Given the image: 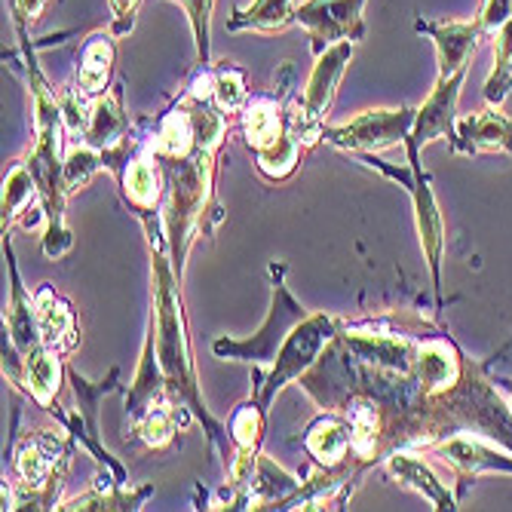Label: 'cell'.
I'll use <instances>...</instances> for the list:
<instances>
[{"instance_id":"39","label":"cell","mask_w":512,"mask_h":512,"mask_svg":"<svg viewBox=\"0 0 512 512\" xmlns=\"http://www.w3.org/2000/svg\"><path fill=\"white\" fill-rule=\"evenodd\" d=\"M13 4H16V0H10V7H13Z\"/></svg>"},{"instance_id":"9","label":"cell","mask_w":512,"mask_h":512,"mask_svg":"<svg viewBox=\"0 0 512 512\" xmlns=\"http://www.w3.org/2000/svg\"><path fill=\"white\" fill-rule=\"evenodd\" d=\"M417 108L399 105V108H368L350 117L347 123L325 126L322 142L347 154H381L390 148H405L408 135L414 129Z\"/></svg>"},{"instance_id":"36","label":"cell","mask_w":512,"mask_h":512,"mask_svg":"<svg viewBox=\"0 0 512 512\" xmlns=\"http://www.w3.org/2000/svg\"><path fill=\"white\" fill-rule=\"evenodd\" d=\"M108 4H111V13H114L111 31L117 37H126L135 28V16H138V10H142L145 0H108Z\"/></svg>"},{"instance_id":"5","label":"cell","mask_w":512,"mask_h":512,"mask_svg":"<svg viewBox=\"0 0 512 512\" xmlns=\"http://www.w3.org/2000/svg\"><path fill=\"white\" fill-rule=\"evenodd\" d=\"M307 319V310L292 298L286 286V261H270V307L261 329L252 338H218L212 353L221 359H234L255 365L258 371H270L279 350L295 332V325Z\"/></svg>"},{"instance_id":"13","label":"cell","mask_w":512,"mask_h":512,"mask_svg":"<svg viewBox=\"0 0 512 512\" xmlns=\"http://www.w3.org/2000/svg\"><path fill=\"white\" fill-rule=\"evenodd\" d=\"M448 148L463 157H476V154L512 157V120L497 105H488L467 117H457L454 138L448 142Z\"/></svg>"},{"instance_id":"4","label":"cell","mask_w":512,"mask_h":512,"mask_svg":"<svg viewBox=\"0 0 512 512\" xmlns=\"http://www.w3.org/2000/svg\"><path fill=\"white\" fill-rule=\"evenodd\" d=\"M243 138L255 154L258 172L279 184L298 172L304 145L295 138L289 123L286 96H255L243 108Z\"/></svg>"},{"instance_id":"14","label":"cell","mask_w":512,"mask_h":512,"mask_svg":"<svg viewBox=\"0 0 512 512\" xmlns=\"http://www.w3.org/2000/svg\"><path fill=\"white\" fill-rule=\"evenodd\" d=\"M414 31L433 40L436 56H439V74L436 77H451L463 68H470L473 53L479 43L488 37L482 25L473 22H414Z\"/></svg>"},{"instance_id":"18","label":"cell","mask_w":512,"mask_h":512,"mask_svg":"<svg viewBox=\"0 0 512 512\" xmlns=\"http://www.w3.org/2000/svg\"><path fill=\"white\" fill-rule=\"evenodd\" d=\"M304 448L316 460V467L325 470H341L353 460V430L344 414L325 411L307 427L304 433Z\"/></svg>"},{"instance_id":"37","label":"cell","mask_w":512,"mask_h":512,"mask_svg":"<svg viewBox=\"0 0 512 512\" xmlns=\"http://www.w3.org/2000/svg\"><path fill=\"white\" fill-rule=\"evenodd\" d=\"M46 7H50V0H16V4H13L16 31L19 28H28V25H37L43 19V10Z\"/></svg>"},{"instance_id":"19","label":"cell","mask_w":512,"mask_h":512,"mask_svg":"<svg viewBox=\"0 0 512 512\" xmlns=\"http://www.w3.org/2000/svg\"><path fill=\"white\" fill-rule=\"evenodd\" d=\"M169 402V393H166V375H163V365L157 359V347H154V329L148 325V338H145V347H142V359H138V368H135V378H132V387L126 393V421H129V430L142 421V417Z\"/></svg>"},{"instance_id":"2","label":"cell","mask_w":512,"mask_h":512,"mask_svg":"<svg viewBox=\"0 0 512 512\" xmlns=\"http://www.w3.org/2000/svg\"><path fill=\"white\" fill-rule=\"evenodd\" d=\"M19 46H22V65L28 71V89H31V111H34V148L28 154V166L37 178L40 188V206L46 212L43 224V255L50 261H59L71 246V227L65 221V203H68V188H65V154H62V111H59V96L50 89L43 71L37 68L34 43L28 40V28H19Z\"/></svg>"},{"instance_id":"26","label":"cell","mask_w":512,"mask_h":512,"mask_svg":"<svg viewBox=\"0 0 512 512\" xmlns=\"http://www.w3.org/2000/svg\"><path fill=\"white\" fill-rule=\"evenodd\" d=\"M295 22V0H252L249 7H237L227 22V31H255L279 34Z\"/></svg>"},{"instance_id":"30","label":"cell","mask_w":512,"mask_h":512,"mask_svg":"<svg viewBox=\"0 0 512 512\" xmlns=\"http://www.w3.org/2000/svg\"><path fill=\"white\" fill-rule=\"evenodd\" d=\"M99 169H105L102 151H96V148L86 145V142H74L65 151V188H68V194L83 191L86 184L96 178Z\"/></svg>"},{"instance_id":"8","label":"cell","mask_w":512,"mask_h":512,"mask_svg":"<svg viewBox=\"0 0 512 512\" xmlns=\"http://www.w3.org/2000/svg\"><path fill=\"white\" fill-rule=\"evenodd\" d=\"M341 332V319L329 316V313H307L304 322L295 325V332L289 335V341L279 350L273 368L267 375L258 378L255 387V399L258 405L267 411L273 405V399L283 393L292 381H298L310 365H316V359L325 353Z\"/></svg>"},{"instance_id":"38","label":"cell","mask_w":512,"mask_h":512,"mask_svg":"<svg viewBox=\"0 0 512 512\" xmlns=\"http://www.w3.org/2000/svg\"><path fill=\"white\" fill-rule=\"evenodd\" d=\"M494 387H497V390L503 393L506 405L512 408V381H509V378H497V381H494Z\"/></svg>"},{"instance_id":"24","label":"cell","mask_w":512,"mask_h":512,"mask_svg":"<svg viewBox=\"0 0 512 512\" xmlns=\"http://www.w3.org/2000/svg\"><path fill=\"white\" fill-rule=\"evenodd\" d=\"M301 479L292 476L289 470H283L279 463H273L270 457H258V470H255V482L249 491V503L252 509H286V503L301 491Z\"/></svg>"},{"instance_id":"11","label":"cell","mask_w":512,"mask_h":512,"mask_svg":"<svg viewBox=\"0 0 512 512\" xmlns=\"http://www.w3.org/2000/svg\"><path fill=\"white\" fill-rule=\"evenodd\" d=\"M463 80H467V68L451 74V77H436V86L430 89L427 102L417 108L414 129H411L408 142H405V163L408 160H421V151L430 142H436V138H445V142H451V138H454L457 102H460Z\"/></svg>"},{"instance_id":"28","label":"cell","mask_w":512,"mask_h":512,"mask_svg":"<svg viewBox=\"0 0 512 512\" xmlns=\"http://www.w3.org/2000/svg\"><path fill=\"white\" fill-rule=\"evenodd\" d=\"M491 37H494V65L485 80V102L500 108L512 89V16Z\"/></svg>"},{"instance_id":"20","label":"cell","mask_w":512,"mask_h":512,"mask_svg":"<svg viewBox=\"0 0 512 512\" xmlns=\"http://www.w3.org/2000/svg\"><path fill=\"white\" fill-rule=\"evenodd\" d=\"M129 138H132V132H129V114L123 108V86L114 83L105 96H99L89 105V123H86L83 142L108 154V151L123 148Z\"/></svg>"},{"instance_id":"17","label":"cell","mask_w":512,"mask_h":512,"mask_svg":"<svg viewBox=\"0 0 512 512\" xmlns=\"http://www.w3.org/2000/svg\"><path fill=\"white\" fill-rule=\"evenodd\" d=\"M114 62H117V34L111 28L92 31L80 46L77 74H74V86L80 89L83 99L96 102L99 96H105V92L111 89Z\"/></svg>"},{"instance_id":"35","label":"cell","mask_w":512,"mask_h":512,"mask_svg":"<svg viewBox=\"0 0 512 512\" xmlns=\"http://www.w3.org/2000/svg\"><path fill=\"white\" fill-rule=\"evenodd\" d=\"M509 16H512V0H482L476 22L482 25L485 34H494Z\"/></svg>"},{"instance_id":"34","label":"cell","mask_w":512,"mask_h":512,"mask_svg":"<svg viewBox=\"0 0 512 512\" xmlns=\"http://www.w3.org/2000/svg\"><path fill=\"white\" fill-rule=\"evenodd\" d=\"M56 96H59V111H62V123H65V135L71 138V142H83V135H86V123H89V108L80 96V89L71 83H65L62 89H56Z\"/></svg>"},{"instance_id":"12","label":"cell","mask_w":512,"mask_h":512,"mask_svg":"<svg viewBox=\"0 0 512 512\" xmlns=\"http://www.w3.org/2000/svg\"><path fill=\"white\" fill-rule=\"evenodd\" d=\"M368 0H304L295 7V22L310 34L313 53H322L325 46L365 37V10Z\"/></svg>"},{"instance_id":"31","label":"cell","mask_w":512,"mask_h":512,"mask_svg":"<svg viewBox=\"0 0 512 512\" xmlns=\"http://www.w3.org/2000/svg\"><path fill=\"white\" fill-rule=\"evenodd\" d=\"M264 417L267 411L258 405V399L252 396L249 402H243L234 414H230V439H234V448H252L261 451V439H264Z\"/></svg>"},{"instance_id":"16","label":"cell","mask_w":512,"mask_h":512,"mask_svg":"<svg viewBox=\"0 0 512 512\" xmlns=\"http://www.w3.org/2000/svg\"><path fill=\"white\" fill-rule=\"evenodd\" d=\"M387 476L399 485L408 488L414 494H421L433 509H457V497L448 491V485L436 476V470L427 460H421V451H408L399 448L384 460Z\"/></svg>"},{"instance_id":"6","label":"cell","mask_w":512,"mask_h":512,"mask_svg":"<svg viewBox=\"0 0 512 512\" xmlns=\"http://www.w3.org/2000/svg\"><path fill=\"white\" fill-rule=\"evenodd\" d=\"M359 163L384 172L387 178L399 181V188L408 191L411 206H414V224H417V237H421V249L427 255L430 264V276H433V292H436V310H442V261H445V224H442V212L436 203V194L430 188V175L424 172L421 160H408V169H396L390 163H384L378 154H353Z\"/></svg>"},{"instance_id":"23","label":"cell","mask_w":512,"mask_h":512,"mask_svg":"<svg viewBox=\"0 0 512 512\" xmlns=\"http://www.w3.org/2000/svg\"><path fill=\"white\" fill-rule=\"evenodd\" d=\"M65 375L68 365L62 362V353L50 344H40L34 353L25 356V393L34 399L37 408L56 411V399Z\"/></svg>"},{"instance_id":"1","label":"cell","mask_w":512,"mask_h":512,"mask_svg":"<svg viewBox=\"0 0 512 512\" xmlns=\"http://www.w3.org/2000/svg\"><path fill=\"white\" fill-rule=\"evenodd\" d=\"M151 240V273H154V313H151V329H154V347H157V359L163 365L166 375V393L169 402L175 408L191 411L197 421L203 424L209 442L221 451L224 467H230L237 448L234 439L227 436V427H221L215 417L209 414L203 393H200V381H197V365H194V350H191V335H188V316H184V304H181V283L175 276L172 258L169 255V240L166 230H160V218H148L142 221Z\"/></svg>"},{"instance_id":"33","label":"cell","mask_w":512,"mask_h":512,"mask_svg":"<svg viewBox=\"0 0 512 512\" xmlns=\"http://www.w3.org/2000/svg\"><path fill=\"white\" fill-rule=\"evenodd\" d=\"M175 4L188 13L200 68H209L212 65V10H215V0H175Z\"/></svg>"},{"instance_id":"32","label":"cell","mask_w":512,"mask_h":512,"mask_svg":"<svg viewBox=\"0 0 512 512\" xmlns=\"http://www.w3.org/2000/svg\"><path fill=\"white\" fill-rule=\"evenodd\" d=\"M215 105L230 117V114H243V108L249 105V89H246V77L240 68L221 62V68L215 71V92H212Z\"/></svg>"},{"instance_id":"7","label":"cell","mask_w":512,"mask_h":512,"mask_svg":"<svg viewBox=\"0 0 512 512\" xmlns=\"http://www.w3.org/2000/svg\"><path fill=\"white\" fill-rule=\"evenodd\" d=\"M353 46H356L353 40H341V43L325 46L322 53H316V65L307 77L301 99L289 102V123L304 148H313L316 142H322L325 114L332 111L338 83L353 59Z\"/></svg>"},{"instance_id":"15","label":"cell","mask_w":512,"mask_h":512,"mask_svg":"<svg viewBox=\"0 0 512 512\" xmlns=\"http://www.w3.org/2000/svg\"><path fill=\"white\" fill-rule=\"evenodd\" d=\"M4 252H7V270H10V304H7V313H4V335L10 338V344L22 356H28L43 344L40 322H37V307H34V295H28L25 286H22L10 234H4Z\"/></svg>"},{"instance_id":"27","label":"cell","mask_w":512,"mask_h":512,"mask_svg":"<svg viewBox=\"0 0 512 512\" xmlns=\"http://www.w3.org/2000/svg\"><path fill=\"white\" fill-rule=\"evenodd\" d=\"M40 203V188H37V178L28 166V160H19L10 166L7 178H4V200H0V212H4V234L19 224V218L34 206Z\"/></svg>"},{"instance_id":"22","label":"cell","mask_w":512,"mask_h":512,"mask_svg":"<svg viewBox=\"0 0 512 512\" xmlns=\"http://www.w3.org/2000/svg\"><path fill=\"white\" fill-rule=\"evenodd\" d=\"M34 307H37V322H40L43 344L56 347L59 353H71L77 347V341H80L74 307L50 283H43L34 292Z\"/></svg>"},{"instance_id":"10","label":"cell","mask_w":512,"mask_h":512,"mask_svg":"<svg viewBox=\"0 0 512 512\" xmlns=\"http://www.w3.org/2000/svg\"><path fill=\"white\" fill-rule=\"evenodd\" d=\"M430 454H436L442 463H448L451 473L460 482V494L467 491V485L479 473H506V476H512V448H506L503 442L488 439L482 433H470V430L451 433L442 442H436L430 448Z\"/></svg>"},{"instance_id":"3","label":"cell","mask_w":512,"mask_h":512,"mask_svg":"<svg viewBox=\"0 0 512 512\" xmlns=\"http://www.w3.org/2000/svg\"><path fill=\"white\" fill-rule=\"evenodd\" d=\"M166 178V240H169V258L175 267L178 283L184 279V258H188L191 246L212 230L218 221H224L221 206L215 203L212 184H215V163L218 154L197 148L188 160H157Z\"/></svg>"},{"instance_id":"25","label":"cell","mask_w":512,"mask_h":512,"mask_svg":"<svg viewBox=\"0 0 512 512\" xmlns=\"http://www.w3.org/2000/svg\"><path fill=\"white\" fill-rule=\"evenodd\" d=\"M154 497V485H142V488H129L126 485H96L86 494H77L71 500H62L59 509L62 512H117V509H142L145 500Z\"/></svg>"},{"instance_id":"29","label":"cell","mask_w":512,"mask_h":512,"mask_svg":"<svg viewBox=\"0 0 512 512\" xmlns=\"http://www.w3.org/2000/svg\"><path fill=\"white\" fill-rule=\"evenodd\" d=\"M178 427H181V421H178L175 405H172V402H163V405L151 408V411L142 417V421H138V424L132 427V436H138V439H142V442H145L148 448H154V451H166V448L172 445Z\"/></svg>"},{"instance_id":"21","label":"cell","mask_w":512,"mask_h":512,"mask_svg":"<svg viewBox=\"0 0 512 512\" xmlns=\"http://www.w3.org/2000/svg\"><path fill=\"white\" fill-rule=\"evenodd\" d=\"M160 175H163V169H160L157 157L148 151V142L126 163V169L117 175L126 203L135 209V215L142 221L154 218L157 209H160V197H163V178Z\"/></svg>"}]
</instances>
